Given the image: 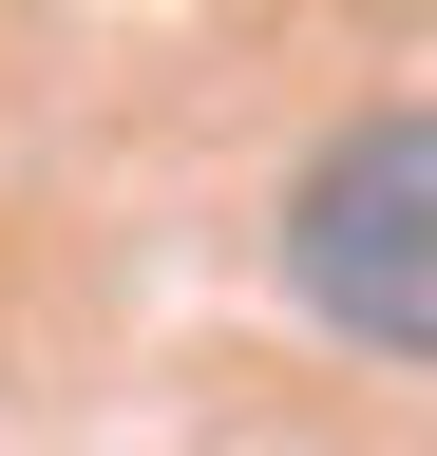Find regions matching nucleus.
Segmentation results:
<instances>
[{"label": "nucleus", "instance_id": "f257e3e1", "mask_svg": "<svg viewBox=\"0 0 437 456\" xmlns=\"http://www.w3.org/2000/svg\"><path fill=\"white\" fill-rule=\"evenodd\" d=\"M286 285L323 342L437 380V114H343L286 191Z\"/></svg>", "mask_w": 437, "mask_h": 456}]
</instances>
